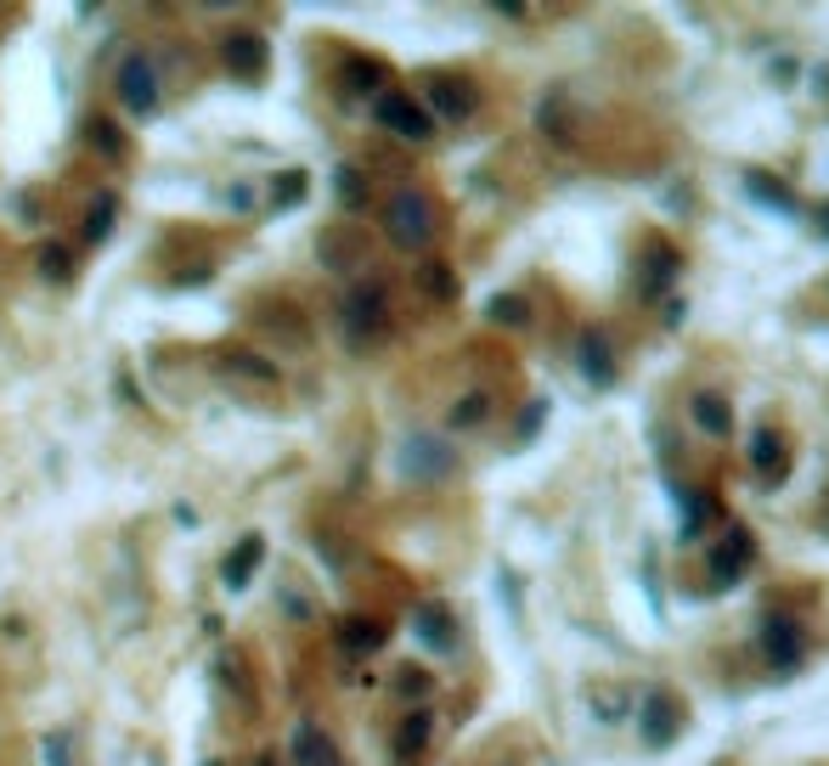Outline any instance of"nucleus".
I'll use <instances>...</instances> for the list:
<instances>
[{
    "instance_id": "obj_28",
    "label": "nucleus",
    "mask_w": 829,
    "mask_h": 766,
    "mask_svg": "<svg viewBox=\"0 0 829 766\" xmlns=\"http://www.w3.org/2000/svg\"><path fill=\"white\" fill-rule=\"evenodd\" d=\"M215 671H220V682H226V688H238V705H243V710H254V682H249L243 654H220Z\"/></svg>"
},
{
    "instance_id": "obj_11",
    "label": "nucleus",
    "mask_w": 829,
    "mask_h": 766,
    "mask_svg": "<svg viewBox=\"0 0 829 766\" xmlns=\"http://www.w3.org/2000/svg\"><path fill=\"white\" fill-rule=\"evenodd\" d=\"M677 732H683V705L672 693H649L644 698V744L660 750V744H672Z\"/></svg>"
},
{
    "instance_id": "obj_30",
    "label": "nucleus",
    "mask_w": 829,
    "mask_h": 766,
    "mask_svg": "<svg viewBox=\"0 0 829 766\" xmlns=\"http://www.w3.org/2000/svg\"><path fill=\"white\" fill-rule=\"evenodd\" d=\"M717 513V502H711V496H683V530H677V536L683 542H694V536H700V524Z\"/></svg>"
},
{
    "instance_id": "obj_32",
    "label": "nucleus",
    "mask_w": 829,
    "mask_h": 766,
    "mask_svg": "<svg viewBox=\"0 0 829 766\" xmlns=\"http://www.w3.org/2000/svg\"><path fill=\"white\" fill-rule=\"evenodd\" d=\"M672 277H677V254H672V248H654L649 277H644V293H654V282H672Z\"/></svg>"
},
{
    "instance_id": "obj_3",
    "label": "nucleus",
    "mask_w": 829,
    "mask_h": 766,
    "mask_svg": "<svg viewBox=\"0 0 829 766\" xmlns=\"http://www.w3.org/2000/svg\"><path fill=\"white\" fill-rule=\"evenodd\" d=\"M113 90H119V108L130 119H153L158 102H164V90H158V62L147 51H130L119 62V74H113Z\"/></svg>"
},
{
    "instance_id": "obj_35",
    "label": "nucleus",
    "mask_w": 829,
    "mask_h": 766,
    "mask_svg": "<svg viewBox=\"0 0 829 766\" xmlns=\"http://www.w3.org/2000/svg\"><path fill=\"white\" fill-rule=\"evenodd\" d=\"M542 417H548V401H537V406H530V412L519 417V435L530 440V435H537V428H542Z\"/></svg>"
},
{
    "instance_id": "obj_26",
    "label": "nucleus",
    "mask_w": 829,
    "mask_h": 766,
    "mask_svg": "<svg viewBox=\"0 0 829 766\" xmlns=\"http://www.w3.org/2000/svg\"><path fill=\"white\" fill-rule=\"evenodd\" d=\"M215 361L226 366V373H243V378H260V384H272V378H277V366H272V361H260L254 350H220Z\"/></svg>"
},
{
    "instance_id": "obj_1",
    "label": "nucleus",
    "mask_w": 829,
    "mask_h": 766,
    "mask_svg": "<svg viewBox=\"0 0 829 766\" xmlns=\"http://www.w3.org/2000/svg\"><path fill=\"white\" fill-rule=\"evenodd\" d=\"M384 238H389L395 248H407V254L429 248V243H435V204H429L423 192L401 186V192L384 204Z\"/></svg>"
},
{
    "instance_id": "obj_13",
    "label": "nucleus",
    "mask_w": 829,
    "mask_h": 766,
    "mask_svg": "<svg viewBox=\"0 0 829 766\" xmlns=\"http://www.w3.org/2000/svg\"><path fill=\"white\" fill-rule=\"evenodd\" d=\"M761 654H768L779 671L802 665V631H795V620H784V615H768V620H761Z\"/></svg>"
},
{
    "instance_id": "obj_33",
    "label": "nucleus",
    "mask_w": 829,
    "mask_h": 766,
    "mask_svg": "<svg viewBox=\"0 0 829 766\" xmlns=\"http://www.w3.org/2000/svg\"><path fill=\"white\" fill-rule=\"evenodd\" d=\"M485 412H491L485 394H469V401H457V406H452V428H469V423H480Z\"/></svg>"
},
{
    "instance_id": "obj_29",
    "label": "nucleus",
    "mask_w": 829,
    "mask_h": 766,
    "mask_svg": "<svg viewBox=\"0 0 829 766\" xmlns=\"http://www.w3.org/2000/svg\"><path fill=\"white\" fill-rule=\"evenodd\" d=\"M305 192H311V175L305 170H283L272 181V209H293V204H305Z\"/></svg>"
},
{
    "instance_id": "obj_20",
    "label": "nucleus",
    "mask_w": 829,
    "mask_h": 766,
    "mask_svg": "<svg viewBox=\"0 0 829 766\" xmlns=\"http://www.w3.org/2000/svg\"><path fill=\"white\" fill-rule=\"evenodd\" d=\"M334 192H339L345 215H368V204H373V186H368V175H361L356 163H339V175H334Z\"/></svg>"
},
{
    "instance_id": "obj_16",
    "label": "nucleus",
    "mask_w": 829,
    "mask_h": 766,
    "mask_svg": "<svg viewBox=\"0 0 829 766\" xmlns=\"http://www.w3.org/2000/svg\"><path fill=\"white\" fill-rule=\"evenodd\" d=\"M260 563H265V536H243V542H238V552H226V563H220V586L243 592V586L254 581Z\"/></svg>"
},
{
    "instance_id": "obj_38",
    "label": "nucleus",
    "mask_w": 829,
    "mask_h": 766,
    "mask_svg": "<svg viewBox=\"0 0 829 766\" xmlns=\"http://www.w3.org/2000/svg\"><path fill=\"white\" fill-rule=\"evenodd\" d=\"M818 226H824V238H829V209H824V220H818Z\"/></svg>"
},
{
    "instance_id": "obj_15",
    "label": "nucleus",
    "mask_w": 829,
    "mask_h": 766,
    "mask_svg": "<svg viewBox=\"0 0 829 766\" xmlns=\"http://www.w3.org/2000/svg\"><path fill=\"white\" fill-rule=\"evenodd\" d=\"M412 631H418V643L435 648V654H452V648H457V625H452V615H446L441 604L412 609Z\"/></svg>"
},
{
    "instance_id": "obj_5",
    "label": "nucleus",
    "mask_w": 829,
    "mask_h": 766,
    "mask_svg": "<svg viewBox=\"0 0 829 766\" xmlns=\"http://www.w3.org/2000/svg\"><path fill=\"white\" fill-rule=\"evenodd\" d=\"M452 469H457V451H452L441 435H412V440L401 446V474H407L412 485H441Z\"/></svg>"
},
{
    "instance_id": "obj_27",
    "label": "nucleus",
    "mask_w": 829,
    "mask_h": 766,
    "mask_svg": "<svg viewBox=\"0 0 829 766\" xmlns=\"http://www.w3.org/2000/svg\"><path fill=\"white\" fill-rule=\"evenodd\" d=\"M316 254H322L327 271H345V265L356 259V238H350V231H322V238H316Z\"/></svg>"
},
{
    "instance_id": "obj_34",
    "label": "nucleus",
    "mask_w": 829,
    "mask_h": 766,
    "mask_svg": "<svg viewBox=\"0 0 829 766\" xmlns=\"http://www.w3.org/2000/svg\"><path fill=\"white\" fill-rule=\"evenodd\" d=\"M46 766H74V755H69V732H51V739H46Z\"/></svg>"
},
{
    "instance_id": "obj_10",
    "label": "nucleus",
    "mask_w": 829,
    "mask_h": 766,
    "mask_svg": "<svg viewBox=\"0 0 829 766\" xmlns=\"http://www.w3.org/2000/svg\"><path fill=\"white\" fill-rule=\"evenodd\" d=\"M389 643V625L384 620H368V615H345L339 620V654L345 659H368Z\"/></svg>"
},
{
    "instance_id": "obj_23",
    "label": "nucleus",
    "mask_w": 829,
    "mask_h": 766,
    "mask_svg": "<svg viewBox=\"0 0 829 766\" xmlns=\"http://www.w3.org/2000/svg\"><path fill=\"white\" fill-rule=\"evenodd\" d=\"M384 74H389V69H384L379 57H356V51L345 57V85L361 90V96H368V90L379 96V90H384Z\"/></svg>"
},
{
    "instance_id": "obj_12",
    "label": "nucleus",
    "mask_w": 829,
    "mask_h": 766,
    "mask_svg": "<svg viewBox=\"0 0 829 766\" xmlns=\"http://www.w3.org/2000/svg\"><path fill=\"white\" fill-rule=\"evenodd\" d=\"M576 366H581V378H587L592 389H610V384H615V355H610V339H604L599 327L581 332V344H576Z\"/></svg>"
},
{
    "instance_id": "obj_25",
    "label": "nucleus",
    "mask_w": 829,
    "mask_h": 766,
    "mask_svg": "<svg viewBox=\"0 0 829 766\" xmlns=\"http://www.w3.org/2000/svg\"><path fill=\"white\" fill-rule=\"evenodd\" d=\"M418 288H423L429 299H441V305H452V299H457V277H452V265L423 259V265H418Z\"/></svg>"
},
{
    "instance_id": "obj_24",
    "label": "nucleus",
    "mask_w": 829,
    "mask_h": 766,
    "mask_svg": "<svg viewBox=\"0 0 829 766\" xmlns=\"http://www.w3.org/2000/svg\"><path fill=\"white\" fill-rule=\"evenodd\" d=\"M745 192L756 197V204H768L773 215H795V197H790V192H784V186H779L773 175H761V170H750V175H745Z\"/></svg>"
},
{
    "instance_id": "obj_18",
    "label": "nucleus",
    "mask_w": 829,
    "mask_h": 766,
    "mask_svg": "<svg viewBox=\"0 0 829 766\" xmlns=\"http://www.w3.org/2000/svg\"><path fill=\"white\" fill-rule=\"evenodd\" d=\"M113 220H119V192H96V197H91V215H85V226H80L85 248L108 243V238H113Z\"/></svg>"
},
{
    "instance_id": "obj_2",
    "label": "nucleus",
    "mask_w": 829,
    "mask_h": 766,
    "mask_svg": "<svg viewBox=\"0 0 829 766\" xmlns=\"http://www.w3.org/2000/svg\"><path fill=\"white\" fill-rule=\"evenodd\" d=\"M339 327H345L350 350H368L379 332L389 327V299H384V288H379V282L350 288V293L339 299Z\"/></svg>"
},
{
    "instance_id": "obj_17",
    "label": "nucleus",
    "mask_w": 829,
    "mask_h": 766,
    "mask_svg": "<svg viewBox=\"0 0 829 766\" xmlns=\"http://www.w3.org/2000/svg\"><path fill=\"white\" fill-rule=\"evenodd\" d=\"M35 271H40L51 288H69L74 271H80V259H74L69 243H40V248H35Z\"/></svg>"
},
{
    "instance_id": "obj_36",
    "label": "nucleus",
    "mask_w": 829,
    "mask_h": 766,
    "mask_svg": "<svg viewBox=\"0 0 829 766\" xmlns=\"http://www.w3.org/2000/svg\"><path fill=\"white\" fill-rule=\"evenodd\" d=\"M226 204L238 209V215H249V186H231V192H226Z\"/></svg>"
},
{
    "instance_id": "obj_31",
    "label": "nucleus",
    "mask_w": 829,
    "mask_h": 766,
    "mask_svg": "<svg viewBox=\"0 0 829 766\" xmlns=\"http://www.w3.org/2000/svg\"><path fill=\"white\" fill-rule=\"evenodd\" d=\"M485 316H491V321H503V327H525V321H530L525 299H514V293H496L491 305H485Z\"/></svg>"
},
{
    "instance_id": "obj_19",
    "label": "nucleus",
    "mask_w": 829,
    "mask_h": 766,
    "mask_svg": "<svg viewBox=\"0 0 829 766\" xmlns=\"http://www.w3.org/2000/svg\"><path fill=\"white\" fill-rule=\"evenodd\" d=\"M750 462L761 469V479H768V485H779V474H784V440L773 435V428H756V435H750Z\"/></svg>"
},
{
    "instance_id": "obj_9",
    "label": "nucleus",
    "mask_w": 829,
    "mask_h": 766,
    "mask_svg": "<svg viewBox=\"0 0 829 766\" xmlns=\"http://www.w3.org/2000/svg\"><path fill=\"white\" fill-rule=\"evenodd\" d=\"M288 761H293V766H345L339 744L327 739V732H322L316 721H300V727H293V739H288Z\"/></svg>"
},
{
    "instance_id": "obj_22",
    "label": "nucleus",
    "mask_w": 829,
    "mask_h": 766,
    "mask_svg": "<svg viewBox=\"0 0 829 766\" xmlns=\"http://www.w3.org/2000/svg\"><path fill=\"white\" fill-rule=\"evenodd\" d=\"M85 142L96 147V153H103V158H124V130H119V119H108V113H91L85 119Z\"/></svg>"
},
{
    "instance_id": "obj_7",
    "label": "nucleus",
    "mask_w": 829,
    "mask_h": 766,
    "mask_svg": "<svg viewBox=\"0 0 829 766\" xmlns=\"http://www.w3.org/2000/svg\"><path fill=\"white\" fill-rule=\"evenodd\" d=\"M220 62H226V74H238V80H260L272 69V40H265L260 28H231L220 40Z\"/></svg>"
},
{
    "instance_id": "obj_8",
    "label": "nucleus",
    "mask_w": 829,
    "mask_h": 766,
    "mask_svg": "<svg viewBox=\"0 0 829 766\" xmlns=\"http://www.w3.org/2000/svg\"><path fill=\"white\" fill-rule=\"evenodd\" d=\"M750 552H756L750 530H745V524H734V530H728V536L711 547V586H734V581H740V570H750Z\"/></svg>"
},
{
    "instance_id": "obj_37",
    "label": "nucleus",
    "mask_w": 829,
    "mask_h": 766,
    "mask_svg": "<svg viewBox=\"0 0 829 766\" xmlns=\"http://www.w3.org/2000/svg\"><path fill=\"white\" fill-rule=\"evenodd\" d=\"M254 766H277V755H272V750H265V755H260V761H254Z\"/></svg>"
},
{
    "instance_id": "obj_4",
    "label": "nucleus",
    "mask_w": 829,
    "mask_h": 766,
    "mask_svg": "<svg viewBox=\"0 0 829 766\" xmlns=\"http://www.w3.org/2000/svg\"><path fill=\"white\" fill-rule=\"evenodd\" d=\"M373 119L389 130V136H401V142H429V136H435V119H429L423 102H418V96H407V90H379L373 96Z\"/></svg>"
},
{
    "instance_id": "obj_6",
    "label": "nucleus",
    "mask_w": 829,
    "mask_h": 766,
    "mask_svg": "<svg viewBox=\"0 0 829 766\" xmlns=\"http://www.w3.org/2000/svg\"><path fill=\"white\" fill-rule=\"evenodd\" d=\"M474 108H480V90L469 80H457V74H435V80H429V90H423V113L435 124L441 119L462 124V119H474Z\"/></svg>"
},
{
    "instance_id": "obj_21",
    "label": "nucleus",
    "mask_w": 829,
    "mask_h": 766,
    "mask_svg": "<svg viewBox=\"0 0 829 766\" xmlns=\"http://www.w3.org/2000/svg\"><path fill=\"white\" fill-rule=\"evenodd\" d=\"M429 732H435V716H429V710H412L401 727H395V755H401V761H418L423 744H429Z\"/></svg>"
},
{
    "instance_id": "obj_14",
    "label": "nucleus",
    "mask_w": 829,
    "mask_h": 766,
    "mask_svg": "<svg viewBox=\"0 0 829 766\" xmlns=\"http://www.w3.org/2000/svg\"><path fill=\"white\" fill-rule=\"evenodd\" d=\"M688 417H694V428H700V435H711V440H728L734 435V412H728V401L717 389H700L688 401Z\"/></svg>"
}]
</instances>
